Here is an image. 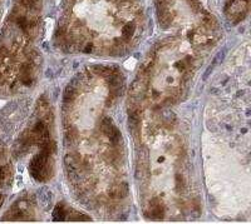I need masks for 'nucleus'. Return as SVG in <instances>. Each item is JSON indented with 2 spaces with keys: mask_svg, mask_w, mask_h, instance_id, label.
<instances>
[{
  "mask_svg": "<svg viewBox=\"0 0 251 224\" xmlns=\"http://www.w3.org/2000/svg\"><path fill=\"white\" fill-rule=\"evenodd\" d=\"M131 60H132V62H128V63H127V64H126V67H127V68H129V67H131V68H132V67H133L134 60L133 59H131Z\"/></svg>",
  "mask_w": 251,
  "mask_h": 224,
  "instance_id": "nucleus-1",
  "label": "nucleus"
}]
</instances>
